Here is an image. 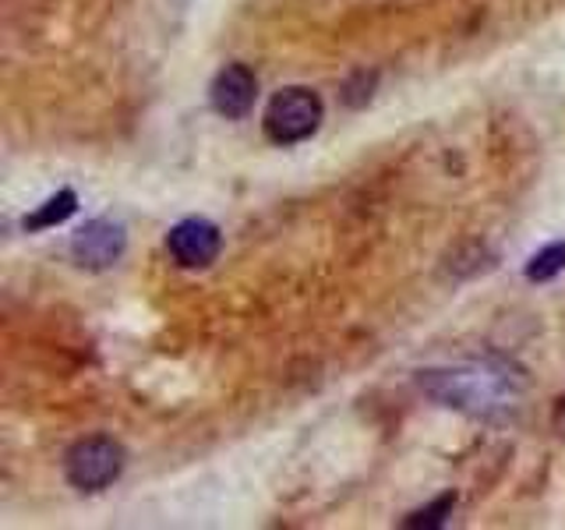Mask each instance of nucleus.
Masks as SVG:
<instances>
[{
  "mask_svg": "<svg viewBox=\"0 0 565 530\" xmlns=\"http://www.w3.org/2000/svg\"><path fill=\"white\" fill-rule=\"evenodd\" d=\"M417 385L424 389V396H431L438 406H449V411L470 417H502L520 406L526 379L516 364L502 358H473L420 371Z\"/></svg>",
  "mask_w": 565,
  "mask_h": 530,
  "instance_id": "obj_1",
  "label": "nucleus"
},
{
  "mask_svg": "<svg viewBox=\"0 0 565 530\" xmlns=\"http://www.w3.org/2000/svg\"><path fill=\"white\" fill-rule=\"evenodd\" d=\"M326 117V103L315 88L305 85H290L279 88V93L269 99L262 114V128L265 138L276 141V146H297V141L311 138L318 128H322Z\"/></svg>",
  "mask_w": 565,
  "mask_h": 530,
  "instance_id": "obj_2",
  "label": "nucleus"
},
{
  "mask_svg": "<svg viewBox=\"0 0 565 530\" xmlns=\"http://www.w3.org/2000/svg\"><path fill=\"white\" fill-rule=\"evenodd\" d=\"M124 470V446L110 435L82 438L64 456V477L78 491H103L110 488Z\"/></svg>",
  "mask_w": 565,
  "mask_h": 530,
  "instance_id": "obj_3",
  "label": "nucleus"
},
{
  "mask_svg": "<svg viewBox=\"0 0 565 530\" xmlns=\"http://www.w3.org/2000/svg\"><path fill=\"white\" fill-rule=\"evenodd\" d=\"M124 247H128V234H124V226L117 220H106V216L88 220L85 226L75 230V237H71V255H75L82 269H93V273L117 265Z\"/></svg>",
  "mask_w": 565,
  "mask_h": 530,
  "instance_id": "obj_4",
  "label": "nucleus"
},
{
  "mask_svg": "<svg viewBox=\"0 0 565 530\" xmlns=\"http://www.w3.org/2000/svg\"><path fill=\"white\" fill-rule=\"evenodd\" d=\"M220 247H223L220 226L202 216L181 220L167 234V252L181 269H209L220 258Z\"/></svg>",
  "mask_w": 565,
  "mask_h": 530,
  "instance_id": "obj_5",
  "label": "nucleus"
},
{
  "mask_svg": "<svg viewBox=\"0 0 565 530\" xmlns=\"http://www.w3.org/2000/svg\"><path fill=\"white\" fill-rule=\"evenodd\" d=\"M258 99V78L247 64H226L209 85V103L212 110L226 120H241L252 114V106Z\"/></svg>",
  "mask_w": 565,
  "mask_h": 530,
  "instance_id": "obj_6",
  "label": "nucleus"
},
{
  "mask_svg": "<svg viewBox=\"0 0 565 530\" xmlns=\"http://www.w3.org/2000/svg\"><path fill=\"white\" fill-rule=\"evenodd\" d=\"M78 209V194L71 188H61L57 194H50V199L32 212V216H25V230H50V226H61L64 220L75 216Z\"/></svg>",
  "mask_w": 565,
  "mask_h": 530,
  "instance_id": "obj_7",
  "label": "nucleus"
},
{
  "mask_svg": "<svg viewBox=\"0 0 565 530\" xmlns=\"http://www.w3.org/2000/svg\"><path fill=\"white\" fill-rule=\"evenodd\" d=\"M526 279L530 283H547V279H555L565 273V241H555V244H547L541 247V252L526 262Z\"/></svg>",
  "mask_w": 565,
  "mask_h": 530,
  "instance_id": "obj_8",
  "label": "nucleus"
},
{
  "mask_svg": "<svg viewBox=\"0 0 565 530\" xmlns=\"http://www.w3.org/2000/svg\"><path fill=\"white\" fill-rule=\"evenodd\" d=\"M452 509H456V495L446 491V495H438L431 506L411 512V517L403 520V527H441V523L452 517Z\"/></svg>",
  "mask_w": 565,
  "mask_h": 530,
  "instance_id": "obj_9",
  "label": "nucleus"
}]
</instances>
